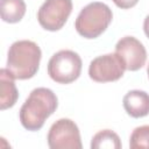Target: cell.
Segmentation results:
<instances>
[{"label":"cell","instance_id":"6da1fadb","mask_svg":"<svg viewBox=\"0 0 149 149\" xmlns=\"http://www.w3.org/2000/svg\"><path fill=\"white\" fill-rule=\"evenodd\" d=\"M57 106V97L50 88L37 87L33 90L21 106L19 114L21 125L31 132L41 129Z\"/></svg>","mask_w":149,"mask_h":149},{"label":"cell","instance_id":"7a4b0ae2","mask_svg":"<svg viewBox=\"0 0 149 149\" xmlns=\"http://www.w3.org/2000/svg\"><path fill=\"white\" fill-rule=\"evenodd\" d=\"M41 57V49L35 42L16 41L9 47L6 69L15 79H29L36 74Z\"/></svg>","mask_w":149,"mask_h":149},{"label":"cell","instance_id":"3957f363","mask_svg":"<svg viewBox=\"0 0 149 149\" xmlns=\"http://www.w3.org/2000/svg\"><path fill=\"white\" fill-rule=\"evenodd\" d=\"M113 19L111 8L104 2H91L78 14L74 28L84 38H97L109 26Z\"/></svg>","mask_w":149,"mask_h":149},{"label":"cell","instance_id":"277c9868","mask_svg":"<svg viewBox=\"0 0 149 149\" xmlns=\"http://www.w3.org/2000/svg\"><path fill=\"white\" fill-rule=\"evenodd\" d=\"M81 58L72 50H61L52 55L48 63V74L58 84L74 81L81 72Z\"/></svg>","mask_w":149,"mask_h":149},{"label":"cell","instance_id":"5b68a950","mask_svg":"<svg viewBox=\"0 0 149 149\" xmlns=\"http://www.w3.org/2000/svg\"><path fill=\"white\" fill-rule=\"evenodd\" d=\"M48 146L51 149H81L78 126L70 119H59L49 129Z\"/></svg>","mask_w":149,"mask_h":149},{"label":"cell","instance_id":"8992f818","mask_svg":"<svg viewBox=\"0 0 149 149\" xmlns=\"http://www.w3.org/2000/svg\"><path fill=\"white\" fill-rule=\"evenodd\" d=\"M71 12V0H45L37 12V20L45 30L56 31L63 28Z\"/></svg>","mask_w":149,"mask_h":149},{"label":"cell","instance_id":"52a82bcc","mask_svg":"<svg viewBox=\"0 0 149 149\" xmlns=\"http://www.w3.org/2000/svg\"><path fill=\"white\" fill-rule=\"evenodd\" d=\"M125 63L116 54H106L95 57L88 66V76L98 83L115 81L123 76Z\"/></svg>","mask_w":149,"mask_h":149},{"label":"cell","instance_id":"ba28073f","mask_svg":"<svg viewBox=\"0 0 149 149\" xmlns=\"http://www.w3.org/2000/svg\"><path fill=\"white\" fill-rule=\"evenodd\" d=\"M115 54L125 63L126 70L137 71L147 61V51L144 45L133 36L120 38L115 45Z\"/></svg>","mask_w":149,"mask_h":149},{"label":"cell","instance_id":"9c48e42d","mask_svg":"<svg viewBox=\"0 0 149 149\" xmlns=\"http://www.w3.org/2000/svg\"><path fill=\"white\" fill-rule=\"evenodd\" d=\"M123 108L133 118H143L149 114V94L144 91L133 90L123 97Z\"/></svg>","mask_w":149,"mask_h":149},{"label":"cell","instance_id":"30bf717a","mask_svg":"<svg viewBox=\"0 0 149 149\" xmlns=\"http://www.w3.org/2000/svg\"><path fill=\"white\" fill-rule=\"evenodd\" d=\"M14 79L15 78L7 69L0 70V108L2 111L13 107L19 98V92L16 90Z\"/></svg>","mask_w":149,"mask_h":149},{"label":"cell","instance_id":"8fae6325","mask_svg":"<svg viewBox=\"0 0 149 149\" xmlns=\"http://www.w3.org/2000/svg\"><path fill=\"white\" fill-rule=\"evenodd\" d=\"M0 14L2 21L16 23L26 14V3L23 0H1Z\"/></svg>","mask_w":149,"mask_h":149},{"label":"cell","instance_id":"7c38bea8","mask_svg":"<svg viewBox=\"0 0 149 149\" xmlns=\"http://www.w3.org/2000/svg\"><path fill=\"white\" fill-rule=\"evenodd\" d=\"M92 149H120L121 141L116 133L109 129L98 132L91 141Z\"/></svg>","mask_w":149,"mask_h":149},{"label":"cell","instance_id":"4fadbf2b","mask_svg":"<svg viewBox=\"0 0 149 149\" xmlns=\"http://www.w3.org/2000/svg\"><path fill=\"white\" fill-rule=\"evenodd\" d=\"M129 147L132 149H149V126H140L133 130L129 139Z\"/></svg>","mask_w":149,"mask_h":149},{"label":"cell","instance_id":"5bb4252c","mask_svg":"<svg viewBox=\"0 0 149 149\" xmlns=\"http://www.w3.org/2000/svg\"><path fill=\"white\" fill-rule=\"evenodd\" d=\"M113 2H114L119 8L128 9V8L134 7V6L139 2V0H113Z\"/></svg>","mask_w":149,"mask_h":149},{"label":"cell","instance_id":"9a60e30c","mask_svg":"<svg viewBox=\"0 0 149 149\" xmlns=\"http://www.w3.org/2000/svg\"><path fill=\"white\" fill-rule=\"evenodd\" d=\"M143 30H144V34L147 35V37L149 38V15L144 19V22H143Z\"/></svg>","mask_w":149,"mask_h":149},{"label":"cell","instance_id":"2e32d148","mask_svg":"<svg viewBox=\"0 0 149 149\" xmlns=\"http://www.w3.org/2000/svg\"><path fill=\"white\" fill-rule=\"evenodd\" d=\"M147 72H148V77H149V65H148V68H147Z\"/></svg>","mask_w":149,"mask_h":149}]
</instances>
